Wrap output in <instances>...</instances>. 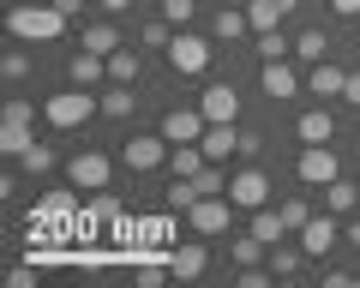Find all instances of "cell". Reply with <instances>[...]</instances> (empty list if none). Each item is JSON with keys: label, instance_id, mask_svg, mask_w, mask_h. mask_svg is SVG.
Returning <instances> with one entry per match:
<instances>
[{"label": "cell", "instance_id": "6da1fadb", "mask_svg": "<svg viewBox=\"0 0 360 288\" xmlns=\"http://www.w3.org/2000/svg\"><path fill=\"white\" fill-rule=\"evenodd\" d=\"M60 186H72L78 198H115V192H127L115 144H108L103 132L72 138V144H66V162H60Z\"/></svg>", "mask_w": 360, "mask_h": 288}, {"label": "cell", "instance_id": "7a4b0ae2", "mask_svg": "<svg viewBox=\"0 0 360 288\" xmlns=\"http://www.w3.org/2000/svg\"><path fill=\"white\" fill-rule=\"evenodd\" d=\"M108 144H115V157H120L127 192H150V186L168 174V150H174V144H168L150 120H144V126H127L120 138H108Z\"/></svg>", "mask_w": 360, "mask_h": 288}, {"label": "cell", "instance_id": "3957f363", "mask_svg": "<svg viewBox=\"0 0 360 288\" xmlns=\"http://www.w3.org/2000/svg\"><path fill=\"white\" fill-rule=\"evenodd\" d=\"M72 18L54 6V0H6L0 6V37L13 42H30V48H60V42H72Z\"/></svg>", "mask_w": 360, "mask_h": 288}, {"label": "cell", "instance_id": "277c9868", "mask_svg": "<svg viewBox=\"0 0 360 288\" xmlns=\"http://www.w3.org/2000/svg\"><path fill=\"white\" fill-rule=\"evenodd\" d=\"M217 66H222V42L210 37L205 25H193V30H174V42H168V54H162V79L174 84V91H193V84H205Z\"/></svg>", "mask_w": 360, "mask_h": 288}, {"label": "cell", "instance_id": "5b68a950", "mask_svg": "<svg viewBox=\"0 0 360 288\" xmlns=\"http://www.w3.org/2000/svg\"><path fill=\"white\" fill-rule=\"evenodd\" d=\"M342 132H348V114H342V103H300V108H288L283 120H276V157H288V150H300V144H342Z\"/></svg>", "mask_w": 360, "mask_h": 288}, {"label": "cell", "instance_id": "8992f818", "mask_svg": "<svg viewBox=\"0 0 360 288\" xmlns=\"http://www.w3.org/2000/svg\"><path fill=\"white\" fill-rule=\"evenodd\" d=\"M96 120H103V91H84V84H54L49 96H42V126L54 132V138H90L96 132Z\"/></svg>", "mask_w": 360, "mask_h": 288}, {"label": "cell", "instance_id": "52a82bcc", "mask_svg": "<svg viewBox=\"0 0 360 288\" xmlns=\"http://www.w3.org/2000/svg\"><path fill=\"white\" fill-rule=\"evenodd\" d=\"M54 84H60V72H54V48H30V42L0 37V91L49 96Z\"/></svg>", "mask_w": 360, "mask_h": 288}, {"label": "cell", "instance_id": "ba28073f", "mask_svg": "<svg viewBox=\"0 0 360 288\" xmlns=\"http://www.w3.org/2000/svg\"><path fill=\"white\" fill-rule=\"evenodd\" d=\"M252 84H258V114L264 120H283L288 108L307 103V66H300L295 54H288V60H258Z\"/></svg>", "mask_w": 360, "mask_h": 288}, {"label": "cell", "instance_id": "9c48e42d", "mask_svg": "<svg viewBox=\"0 0 360 288\" xmlns=\"http://www.w3.org/2000/svg\"><path fill=\"white\" fill-rule=\"evenodd\" d=\"M276 162H283V181L288 186H307V192H324L336 174L354 169L342 144H300V150H288V157H276Z\"/></svg>", "mask_w": 360, "mask_h": 288}, {"label": "cell", "instance_id": "30bf717a", "mask_svg": "<svg viewBox=\"0 0 360 288\" xmlns=\"http://www.w3.org/2000/svg\"><path fill=\"white\" fill-rule=\"evenodd\" d=\"M283 162L276 157H258V162H234V174H229V204L240 210V216H252V210H264V204H276L283 198Z\"/></svg>", "mask_w": 360, "mask_h": 288}, {"label": "cell", "instance_id": "8fae6325", "mask_svg": "<svg viewBox=\"0 0 360 288\" xmlns=\"http://www.w3.org/2000/svg\"><path fill=\"white\" fill-rule=\"evenodd\" d=\"M168 276H174V282H229L222 247L205 240V235H180L174 252H168Z\"/></svg>", "mask_w": 360, "mask_h": 288}, {"label": "cell", "instance_id": "7c38bea8", "mask_svg": "<svg viewBox=\"0 0 360 288\" xmlns=\"http://www.w3.org/2000/svg\"><path fill=\"white\" fill-rule=\"evenodd\" d=\"M0 162H18V174H25L37 192H49V186H60V162H66V138H54V132H37V138L18 150V157H0Z\"/></svg>", "mask_w": 360, "mask_h": 288}, {"label": "cell", "instance_id": "4fadbf2b", "mask_svg": "<svg viewBox=\"0 0 360 288\" xmlns=\"http://www.w3.org/2000/svg\"><path fill=\"white\" fill-rule=\"evenodd\" d=\"M54 72H60V84L103 91V84H108V54L84 48V42H60V48H54Z\"/></svg>", "mask_w": 360, "mask_h": 288}, {"label": "cell", "instance_id": "5bb4252c", "mask_svg": "<svg viewBox=\"0 0 360 288\" xmlns=\"http://www.w3.org/2000/svg\"><path fill=\"white\" fill-rule=\"evenodd\" d=\"M234 228H240V210L229 204V192L198 198V204L180 216V235H205V240H222V235H234Z\"/></svg>", "mask_w": 360, "mask_h": 288}, {"label": "cell", "instance_id": "9a60e30c", "mask_svg": "<svg viewBox=\"0 0 360 288\" xmlns=\"http://www.w3.org/2000/svg\"><path fill=\"white\" fill-rule=\"evenodd\" d=\"M205 30L222 42V48H252V18H246V6H234V0H210Z\"/></svg>", "mask_w": 360, "mask_h": 288}, {"label": "cell", "instance_id": "2e32d148", "mask_svg": "<svg viewBox=\"0 0 360 288\" xmlns=\"http://www.w3.org/2000/svg\"><path fill=\"white\" fill-rule=\"evenodd\" d=\"M270 276H276L283 288H307V282H319V264H312L307 247L288 235V240H276V247H270Z\"/></svg>", "mask_w": 360, "mask_h": 288}, {"label": "cell", "instance_id": "e0dca14e", "mask_svg": "<svg viewBox=\"0 0 360 288\" xmlns=\"http://www.w3.org/2000/svg\"><path fill=\"white\" fill-rule=\"evenodd\" d=\"M300 247H307V258L312 264H330V258H342V216H330V210H319L307 228H300Z\"/></svg>", "mask_w": 360, "mask_h": 288}, {"label": "cell", "instance_id": "ac0fdd59", "mask_svg": "<svg viewBox=\"0 0 360 288\" xmlns=\"http://www.w3.org/2000/svg\"><path fill=\"white\" fill-rule=\"evenodd\" d=\"M0 126H6V132H49V126H42V96L0 91Z\"/></svg>", "mask_w": 360, "mask_h": 288}, {"label": "cell", "instance_id": "d6986e66", "mask_svg": "<svg viewBox=\"0 0 360 288\" xmlns=\"http://www.w3.org/2000/svg\"><path fill=\"white\" fill-rule=\"evenodd\" d=\"M217 247H222V264H229V270H252V264H270V247H264V240H258L246 223L234 228V235H222Z\"/></svg>", "mask_w": 360, "mask_h": 288}, {"label": "cell", "instance_id": "ffe728a7", "mask_svg": "<svg viewBox=\"0 0 360 288\" xmlns=\"http://www.w3.org/2000/svg\"><path fill=\"white\" fill-rule=\"evenodd\" d=\"M198 144H205L210 162H229V169H234V162H240V120H210Z\"/></svg>", "mask_w": 360, "mask_h": 288}, {"label": "cell", "instance_id": "44dd1931", "mask_svg": "<svg viewBox=\"0 0 360 288\" xmlns=\"http://www.w3.org/2000/svg\"><path fill=\"white\" fill-rule=\"evenodd\" d=\"M132 42H139L150 60H162L168 54V42H174V25H168L162 13H144V18H132Z\"/></svg>", "mask_w": 360, "mask_h": 288}, {"label": "cell", "instance_id": "7402d4cb", "mask_svg": "<svg viewBox=\"0 0 360 288\" xmlns=\"http://www.w3.org/2000/svg\"><path fill=\"white\" fill-rule=\"evenodd\" d=\"M319 210H330V216H342V223L360 210V181H354V169H348V174H336V181L319 192Z\"/></svg>", "mask_w": 360, "mask_h": 288}, {"label": "cell", "instance_id": "603a6c76", "mask_svg": "<svg viewBox=\"0 0 360 288\" xmlns=\"http://www.w3.org/2000/svg\"><path fill=\"white\" fill-rule=\"evenodd\" d=\"M246 54H252V60H288V54H295V30H258Z\"/></svg>", "mask_w": 360, "mask_h": 288}, {"label": "cell", "instance_id": "cb8c5ba5", "mask_svg": "<svg viewBox=\"0 0 360 288\" xmlns=\"http://www.w3.org/2000/svg\"><path fill=\"white\" fill-rule=\"evenodd\" d=\"M246 228H252L258 240H264V247H276V240H288V223H283V210L276 204H264V210H252V216H240Z\"/></svg>", "mask_w": 360, "mask_h": 288}, {"label": "cell", "instance_id": "d4e9b609", "mask_svg": "<svg viewBox=\"0 0 360 288\" xmlns=\"http://www.w3.org/2000/svg\"><path fill=\"white\" fill-rule=\"evenodd\" d=\"M156 13L168 18L174 30H193V25H205V13H210V0H162Z\"/></svg>", "mask_w": 360, "mask_h": 288}, {"label": "cell", "instance_id": "484cf974", "mask_svg": "<svg viewBox=\"0 0 360 288\" xmlns=\"http://www.w3.org/2000/svg\"><path fill=\"white\" fill-rule=\"evenodd\" d=\"M205 144H174V150H168V174H186V181H193L198 169H205Z\"/></svg>", "mask_w": 360, "mask_h": 288}, {"label": "cell", "instance_id": "4316f807", "mask_svg": "<svg viewBox=\"0 0 360 288\" xmlns=\"http://www.w3.org/2000/svg\"><path fill=\"white\" fill-rule=\"evenodd\" d=\"M336 103H342L348 120H360V48H354V66H348V84H342V96H336Z\"/></svg>", "mask_w": 360, "mask_h": 288}, {"label": "cell", "instance_id": "83f0119b", "mask_svg": "<svg viewBox=\"0 0 360 288\" xmlns=\"http://www.w3.org/2000/svg\"><path fill=\"white\" fill-rule=\"evenodd\" d=\"M324 13H330L348 37H360V0H324Z\"/></svg>", "mask_w": 360, "mask_h": 288}, {"label": "cell", "instance_id": "f1b7e54d", "mask_svg": "<svg viewBox=\"0 0 360 288\" xmlns=\"http://www.w3.org/2000/svg\"><path fill=\"white\" fill-rule=\"evenodd\" d=\"M96 13L103 18H127L132 25V18H139V0H96Z\"/></svg>", "mask_w": 360, "mask_h": 288}, {"label": "cell", "instance_id": "f546056e", "mask_svg": "<svg viewBox=\"0 0 360 288\" xmlns=\"http://www.w3.org/2000/svg\"><path fill=\"white\" fill-rule=\"evenodd\" d=\"M342 252H348V258L360 264V210H354V216L342 223Z\"/></svg>", "mask_w": 360, "mask_h": 288}, {"label": "cell", "instance_id": "4dcf8cb0", "mask_svg": "<svg viewBox=\"0 0 360 288\" xmlns=\"http://www.w3.org/2000/svg\"><path fill=\"white\" fill-rule=\"evenodd\" d=\"M342 150H348V162L360 169V120H348V132H342Z\"/></svg>", "mask_w": 360, "mask_h": 288}, {"label": "cell", "instance_id": "1f68e13d", "mask_svg": "<svg viewBox=\"0 0 360 288\" xmlns=\"http://www.w3.org/2000/svg\"><path fill=\"white\" fill-rule=\"evenodd\" d=\"M156 6H162V0H139V18H144V13H156Z\"/></svg>", "mask_w": 360, "mask_h": 288}, {"label": "cell", "instance_id": "d6a6232c", "mask_svg": "<svg viewBox=\"0 0 360 288\" xmlns=\"http://www.w3.org/2000/svg\"><path fill=\"white\" fill-rule=\"evenodd\" d=\"M234 6H246V0H234Z\"/></svg>", "mask_w": 360, "mask_h": 288}, {"label": "cell", "instance_id": "836d02e7", "mask_svg": "<svg viewBox=\"0 0 360 288\" xmlns=\"http://www.w3.org/2000/svg\"><path fill=\"white\" fill-rule=\"evenodd\" d=\"M0 6H6V0H0Z\"/></svg>", "mask_w": 360, "mask_h": 288}]
</instances>
